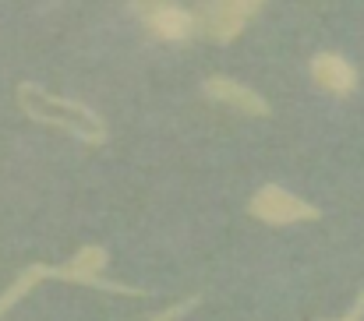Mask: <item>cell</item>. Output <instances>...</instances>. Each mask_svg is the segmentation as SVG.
I'll use <instances>...</instances> for the list:
<instances>
[{
	"mask_svg": "<svg viewBox=\"0 0 364 321\" xmlns=\"http://www.w3.org/2000/svg\"><path fill=\"white\" fill-rule=\"evenodd\" d=\"M110 254L100 247V244H85L68 265H28L25 272L14 276V283L0 293V315H7L21 297H28L39 283L46 279H60V283H78V286H96V290H107L114 297H149V290H138V286H124V283H110L103 279V268H107Z\"/></svg>",
	"mask_w": 364,
	"mask_h": 321,
	"instance_id": "6da1fadb",
	"label": "cell"
},
{
	"mask_svg": "<svg viewBox=\"0 0 364 321\" xmlns=\"http://www.w3.org/2000/svg\"><path fill=\"white\" fill-rule=\"evenodd\" d=\"M262 7L265 0H209L198 25L213 43H234Z\"/></svg>",
	"mask_w": 364,
	"mask_h": 321,
	"instance_id": "277c9868",
	"label": "cell"
},
{
	"mask_svg": "<svg viewBox=\"0 0 364 321\" xmlns=\"http://www.w3.org/2000/svg\"><path fill=\"white\" fill-rule=\"evenodd\" d=\"M195 304H198V297H191V300H184L181 308H166V311H156L152 321H170V318H181V315H188V311H195Z\"/></svg>",
	"mask_w": 364,
	"mask_h": 321,
	"instance_id": "ba28073f",
	"label": "cell"
},
{
	"mask_svg": "<svg viewBox=\"0 0 364 321\" xmlns=\"http://www.w3.org/2000/svg\"><path fill=\"white\" fill-rule=\"evenodd\" d=\"M358 318H364V293L354 300V308L347 311V321H358Z\"/></svg>",
	"mask_w": 364,
	"mask_h": 321,
	"instance_id": "9c48e42d",
	"label": "cell"
},
{
	"mask_svg": "<svg viewBox=\"0 0 364 321\" xmlns=\"http://www.w3.org/2000/svg\"><path fill=\"white\" fill-rule=\"evenodd\" d=\"M247 212L255 215L258 222H265V226H290V222H311V219H318V209L311 205V202H304V198H297V195H290V191H283L279 184H265L255 198H251V205H247Z\"/></svg>",
	"mask_w": 364,
	"mask_h": 321,
	"instance_id": "3957f363",
	"label": "cell"
},
{
	"mask_svg": "<svg viewBox=\"0 0 364 321\" xmlns=\"http://www.w3.org/2000/svg\"><path fill=\"white\" fill-rule=\"evenodd\" d=\"M311 78H315L318 89H326L333 96H350L358 89V71L340 53H318L311 60Z\"/></svg>",
	"mask_w": 364,
	"mask_h": 321,
	"instance_id": "8992f818",
	"label": "cell"
},
{
	"mask_svg": "<svg viewBox=\"0 0 364 321\" xmlns=\"http://www.w3.org/2000/svg\"><path fill=\"white\" fill-rule=\"evenodd\" d=\"M18 103L32 120H39L53 131H64V134H71L85 145H107L103 116L78 99H60V96H50L43 85L25 82V85H18Z\"/></svg>",
	"mask_w": 364,
	"mask_h": 321,
	"instance_id": "7a4b0ae2",
	"label": "cell"
},
{
	"mask_svg": "<svg viewBox=\"0 0 364 321\" xmlns=\"http://www.w3.org/2000/svg\"><path fill=\"white\" fill-rule=\"evenodd\" d=\"M205 96H209L213 103L241 109L247 116H269V113H272V107H269L255 89H247V85L234 82V78H223V75H213V78L205 82Z\"/></svg>",
	"mask_w": 364,
	"mask_h": 321,
	"instance_id": "5b68a950",
	"label": "cell"
},
{
	"mask_svg": "<svg viewBox=\"0 0 364 321\" xmlns=\"http://www.w3.org/2000/svg\"><path fill=\"white\" fill-rule=\"evenodd\" d=\"M195 18L184 11V7H173V4H152L145 11V28L156 36V39H166V43H181L195 32Z\"/></svg>",
	"mask_w": 364,
	"mask_h": 321,
	"instance_id": "52a82bcc",
	"label": "cell"
}]
</instances>
